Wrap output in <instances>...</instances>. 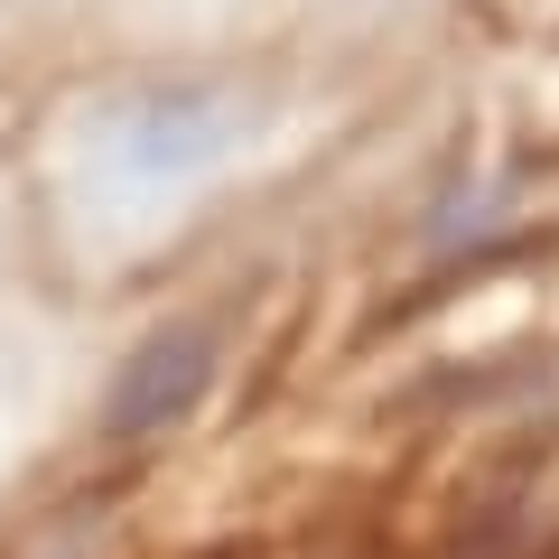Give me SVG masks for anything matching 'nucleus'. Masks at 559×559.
<instances>
[{
	"mask_svg": "<svg viewBox=\"0 0 559 559\" xmlns=\"http://www.w3.org/2000/svg\"><path fill=\"white\" fill-rule=\"evenodd\" d=\"M271 131V94L242 75H121L84 103V159L121 197H187Z\"/></svg>",
	"mask_w": 559,
	"mask_h": 559,
	"instance_id": "obj_1",
	"label": "nucleus"
},
{
	"mask_svg": "<svg viewBox=\"0 0 559 559\" xmlns=\"http://www.w3.org/2000/svg\"><path fill=\"white\" fill-rule=\"evenodd\" d=\"M215 326L205 318H178L159 326V336H140L131 364L112 373V392H103V439L112 448H150L168 439V429H187L197 419V401L215 392Z\"/></svg>",
	"mask_w": 559,
	"mask_h": 559,
	"instance_id": "obj_2",
	"label": "nucleus"
},
{
	"mask_svg": "<svg viewBox=\"0 0 559 559\" xmlns=\"http://www.w3.org/2000/svg\"><path fill=\"white\" fill-rule=\"evenodd\" d=\"M0 10H10V0H0Z\"/></svg>",
	"mask_w": 559,
	"mask_h": 559,
	"instance_id": "obj_3",
	"label": "nucleus"
}]
</instances>
